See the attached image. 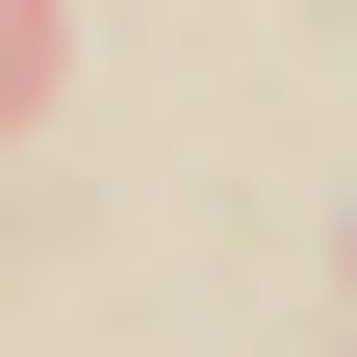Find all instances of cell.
I'll list each match as a JSON object with an SVG mask.
<instances>
[{
	"label": "cell",
	"mask_w": 357,
	"mask_h": 357,
	"mask_svg": "<svg viewBox=\"0 0 357 357\" xmlns=\"http://www.w3.org/2000/svg\"><path fill=\"white\" fill-rule=\"evenodd\" d=\"M52 77H77V52H52V0H0V128H52Z\"/></svg>",
	"instance_id": "1"
}]
</instances>
